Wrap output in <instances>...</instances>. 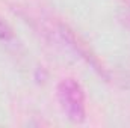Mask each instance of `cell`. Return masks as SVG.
I'll return each instance as SVG.
<instances>
[{
    "instance_id": "3957f363",
    "label": "cell",
    "mask_w": 130,
    "mask_h": 128,
    "mask_svg": "<svg viewBox=\"0 0 130 128\" xmlns=\"http://www.w3.org/2000/svg\"><path fill=\"white\" fill-rule=\"evenodd\" d=\"M117 17H118V21L121 23V26L130 33V2L120 5V8L117 11Z\"/></svg>"
},
{
    "instance_id": "7a4b0ae2",
    "label": "cell",
    "mask_w": 130,
    "mask_h": 128,
    "mask_svg": "<svg viewBox=\"0 0 130 128\" xmlns=\"http://www.w3.org/2000/svg\"><path fill=\"white\" fill-rule=\"evenodd\" d=\"M59 33H61V36L65 39V42H67V44H68L80 57H83L91 66H94V69H97L100 74H103V77H107L106 72H104V69H103V68L100 66V63L97 62L95 56L89 51V48L85 45V42L73 32L67 24H59Z\"/></svg>"
},
{
    "instance_id": "277c9868",
    "label": "cell",
    "mask_w": 130,
    "mask_h": 128,
    "mask_svg": "<svg viewBox=\"0 0 130 128\" xmlns=\"http://www.w3.org/2000/svg\"><path fill=\"white\" fill-rule=\"evenodd\" d=\"M14 39H15V35L12 32V29H11L5 21L0 20V42L9 44V42H12Z\"/></svg>"
},
{
    "instance_id": "6da1fadb",
    "label": "cell",
    "mask_w": 130,
    "mask_h": 128,
    "mask_svg": "<svg viewBox=\"0 0 130 128\" xmlns=\"http://www.w3.org/2000/svg\"><path fill=\"white\" fill-rule=\"evenodd\" d=\"M56 94L67 118L73 122H83L86 116V99L80 83L74 78H64L58 83Z\"/></svg>"
}]
</instances>
